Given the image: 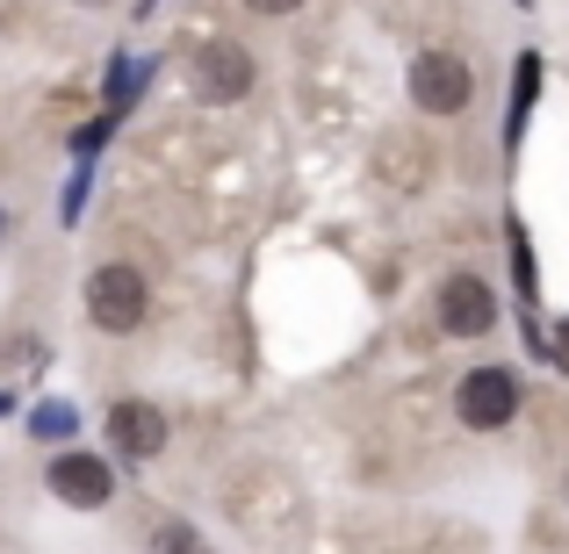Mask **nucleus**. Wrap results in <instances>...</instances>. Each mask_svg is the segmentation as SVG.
<instances>
[{"label": "nucleus", "instance_id": "1", "mask_svg": "<svg viewBox=\"0 0 569 554\" xmlns=\"http://www.w3.org/2000/svg\"><path fill=\"white\" fill-rule=\"evenodd\" d=\"M519 403H527V389H519L512 367H469L455 382V417L469 432H505L519 417Z\"/></svg>", "mask_w": 569, "mask_h": 554}, {"label": "nucleus", "instance_id": "7", "mask_svg": "<svg viewBox=\"0 0 569 554\" xmlns=\"http://www.w3.org/2000/svg\"><path fill=\"white\" fill-rule=\"evenodd\" d=\"M109 440L123 461H152L159 446H167V417H159V403H116L109 411Z\"/></svg>", "mask_w": 569, "mask_h": 554}, {"label": "nucleus", "instance_id": "6", "mask_svg": "<svg viewBox=\"0 0 569 554\" xmlns=\"http://www.w3.org/2000/svg\"><path fill=\"white\" fill-rule=\"evenodd\" d=\"M51 497L80 504V512H101V504L116 497L109 461H101V454H58V461H51Z\"/></svg>", "mask_w": 569, "mask_h": 554}, {"label": "nucleus", "instance_id": "2", "mask_svg": "<svg viewBox=\"0 0 569 554\" xmlns=\"http://www.w3.org/2000/svg\"><path fill=\"white\" fill-rule=\"evenodd\" d=\"M144 310H152V289H144L138 266L109 260V266H94V274H87V318H94L101 332H138Z\"/></svg>", "mask_w": 569, "mask_h": 554}, {"label": "nucleus", "instance_id": "4", "mask_svg": "<svg viewBox=\"0 0 569 554\" xmlns=\"http://www.w3.org/2000/svg\"><path fill=\"white\" fill-rule=\"evenodd\" d=\"M432 318H440L447 339H490L498 332V289L483 274H447L440 295H432Z\"/></svg>", "mask_w": 569, "mask_h": 554}, {"label": "nucleus", "instance_id": "10", "mask_svg": "<svg viewBox=\"0 0 569 554\" xmlns=\"http://www.w3.org/2000/svg\"><path fill=\"white\" fill-rule=\"evenodd\" d=\"M0 238H8V209H0Z\"/></svg>", "mask_w": 569, "mask_h": 554}, {"label": "nucleus", "instance_id": "12", "mask_svg": "<svg viewBox=\"0 0 569 554\" xmlns=\"http://www.w3.org/2000/svg\"><path fill=\"white\" fill-rule=\"evenodd\" d=\"M87 8H94V0H87Z\"/></svg>", "mask_w": 569, "mask_h": 554}, {"label": "nucleus", "instance_id": "9", "mask_svg": "<svg viewBox=\"0 0 569 554\" xmlns=\"http://www.w3.org/2000/svg\"><path fill=\"white\" fill-rule=\"evenodd\" d=\"M246 8H252V14H296L303 0H246Z\"/></svg>", "mask_w": 569, "mask_h": 554}, {"label": "nucleus", "instance_id": "8", "mask_svg": "<svg viewBox=\"0 0 569 554\" xmlns=\"http://www.w3.org/2000/svg\"><path fill=\"white\" fill-rule=\"evenodd\" d=\"M533 87H541V66H533V51H527V66H519V87H512V138H519V123H527V109H533Z\"/></svg>", "mask_w": 569, "mask_h": 554}, {"label": "nucleus", "instance_id": "11", "mask_svg": "<svg viewBox=\"0 0 569 554\" xmlns=\"http://www.w3.org/2000/svg\"><path fill=\"white\" fill-rule=\"evenodd\" d=\"M562 504H569V475H562Z\"/></svg>", "mask_w": 569, "mask_h": 554}, {"label": "nucleus", "instance_id": "3", "mask_svg": "<svg viewBox=\"0 0 569 554\" xmlns=\"http://www.w3.org/2000/svg\"><path fill=\"white\" fill-rule=\"evenodd\" d=\"M411 101L426 115H461L476 101V72L461 51H418L411 58Z\"/></svg>", "mask_w": 569, "mask_h": 554}, {"label": "nucleus", "instance_id": "5", "mask_svg": "<svg viewBox=\"0 0 569 554\" xmlns=\"http://www.w3.org/2000/svg\"><path fill=\"white\" fill-rule=\"evenodd\" d=\"M252 80H260V66H252L246 43H209V51L194 58V94L217 101V109H223V101H246Z\"/></svg>", "mask_w": 569, "mask_h": 554}]
</instances>
